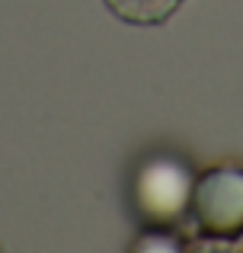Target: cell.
I'll use <instances>...</instances> for the list:
<instances>
[{
	"instance_id": "cell-1",
	"label": "cell",
	"mask_w": 243,
	"mask_h": 253,
	"mask_svg": "<svg viewBox=\"0 0 243 253\" xmlns=\"http://www.w3.org/2000/svg\"><path fill=\"white\" fill-rule=\"evenodd\" d=\"M195 170L173 151H154L131 173L128 199L144 228H179L189 221Z\"/></svg>"
},
{
	"instance_id": "cell-2",
	"label": "cell",
	"mask_w": 243,
	"mask_h": 253,
	"mask_svg": "<svg viewBox=\"0 0 243 253\" xmlns=\"http://www.w3.org/2000/svg\"><path fill=\"white\" fill-rule=\"evenodd\" d=\"M189 224L205 241L231 244L243 237V167L218 164L195 173Z\"/></svg>"
},
{
	"instance_id": "cell-3",
	"label": "cell",
	"mask_w": 243,
	"mask_h": 253,
	"mask_svg": "<svg viewBox=\"0 0 243 253\" xmlns=\"http://www.w3.org/2000/svg\"><path fill=\"white\" fill-rule=\"evenodd\" d=\"M109 13L131 26H160L179 10L186 0H103Z\"/></svg>"
},
{
	"instance_id": "cell-4",
	"label": "cell",
	"mask_w": 243,
	"mask_h": 253,
	"mask_svg": "<svg viewBox=\"0 0 243 253\" xmlns=\"http://www.w3.org/2000/svg\"><path fill=\"white\" fill-rule=\"evenodd\" d=\"M128 253H192L182 237H176L173 228H144L131 241Z\"/></svg>"
},
{
	"instance_id": "cell-5",
	"label": "cell",
	"mask_w": 243,
	"mask_h": 253,
	"mask_svg": "<svg viewBox=\"0 0 243 253\" xmlns=\"http://www.w3.org/2000/svg\"><path fill=\"white\" fill-rule=\"evenodd\" d=\"M192 253H237V250H231V247H221V241H211L208 247H199V250H192Z\"/></svg>"
}]
</instances>
